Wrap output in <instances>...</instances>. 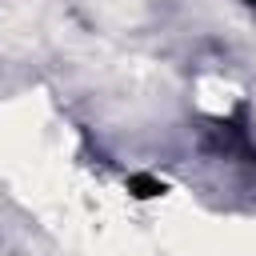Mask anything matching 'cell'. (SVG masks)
<instances>
[{
	"label": "cell",
	"mask_w": 256,
	"mask_h": 256,
	"mask_svg": "<svg viewBox=\"0 0 256 256\" xmlns=\"http://www.w3.org/2000/svg\"><path fill=\"white\" fill-rule=\"evenodd\" d=\"M244 4H248V8H252V16H256V0H244Z\"/></svg>",
	"instance_id": "obj_1"
}]
</instances>
